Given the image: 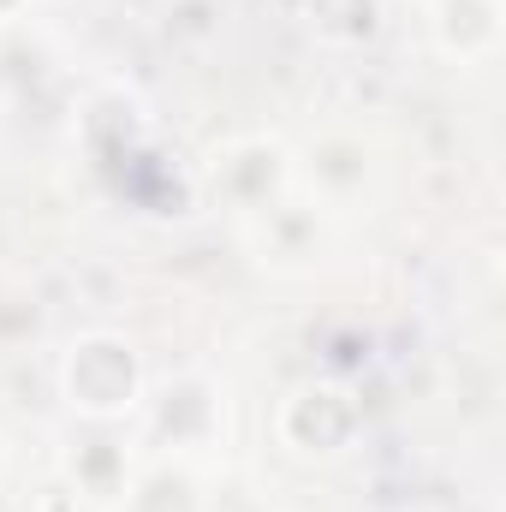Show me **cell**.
I'll return each mask as SVG.
<instances>
[{
  "label": "cell",
  "mask_w": 506,
  "mask_h": 512,
  "mask_svg": "<svg viewBox=\"0 0 506 512\" xmlns=\"http://www.w3.org/2000/svg\"><path fill=\"white\" fill-rule=\"evenodd\" d=\"M209 185L227 209L239 215H268L280 185H286V149L274 137H239L209 155Z\"/></svg>",
  "instance_id": "3957f363"
},
{
  "label": "cell",
  "mask_w": 506,
  "mask_h": 512,
  "mask_svg": "<svg viewBox=\"0 0 506 512\" xmlns=\"http://www.w3.org/2000/svg\"><path fill=\"white\" fill-rule=\"evenodd\" d=\"M435 48L459 66H483L501 54V0H435L429 6Z\"/></svg>",
  "instance_id": "5b68a950"
},
{
  "label": "cell",
  "mask_w": 506,
  "mask_h": 512,
  "mask_svg": "<svg viewBox=\"0 0 506 512\" xmlns=\"http://www.w3.org/2000/svg\"><path fill=\"white\" fill-rule=\"evenodd\" d=\"M18 12H24V0H0V24H6V18H18Z\"/></svg>",
  "instance_id": "ba28073f"
},
{
  "label": "cell",
  "mask_w": 506,
  "mask_h": 512,
  "mask_svg": "<svg viewBox=\"0 0 506 512\" xmlns=\"http://www.w3.org/2000/svg\"><path fill=\"white\" fill-rule=\"evenodd\" d=\"M274 429H280V441H286L292 453H304V459H334V453H346V447L358 441L364 405L352 399V387H340V382H298L280 399Z\"/></svg>",
  "instance_id": "7a4b0ae2"
},
{
  "label": "cell",
  "mask_w": 506,
  "mask_h": 512,
  "mask_svg": "<svg viewBox=\"0 0 506 512\" xmlns=\"http://www.w3.org/2000/svg\"><path fill=\"white\" fill-rule=\"evenodd\" d=\"M304 24L322 36V42H370L381 30V0H304Z\"/></svg>",
  "instance_id": "8992f818"
},
{
  "label": "cell",
  "mask_w": 506,
  "mask_h": 512,
  "mask_svg": "<svg viewBox=\"0 0 506 512\" xmlns=\"http://www.w3.org/2000/svg\"><path fill=\"white\" fill-rule=\"evenodd\" d=\"M60 393L84 423H120L143 405V358L120 334H78L60 364Z\"/></svg>",
  "instance_id": "6da1fadb"
},
{
  "label": "cell",
  "mask_w": 506,
  "mask_h": 512,
  "mask_svg": "<svg viewBox=\"0 0 506 512\" xmlns=\"http://www.w3.org/2000/svg\"><path fill=\"white\" fill-rule=\"evenodd\" d=\"M0 477H6V435H0Z\"/></svg>",
  "instance_id": "9c48e42d"
},
{
  "label": "cell",
  "mask_w": 506,
  "mask_h": 512,
  "mask_svg": "<svg viewBox=\"0 0 506 512\" xmlns=\"http://www.w3.org/2000/svg\"><path fill=\"white\" fill-rule=\"evenodd\" d=\"M126 512H203L197 477H191L185 465H155V471L131 477Z\"/></svg>",
  "instance_id": "52a82bcc"
},
{
  "label": "cell",
  "mask_w": 506,
  "mask_h": 512,
  "mask_svg": "<svg viewBox=\"0 0 506 512\" xmlns=\"http://www.w3.org/2000/svg\"><path fill=\"white\" fill-rule=\"evenodd\" d=\"M114 423H96V435L90 441H78L72 453H66V465H60V477H66V489L84 501L90 512H108V507H126L131 495V453L108 435Z\"/></svg>",
  "instance_id": "277c9868"
}]
</instances>
